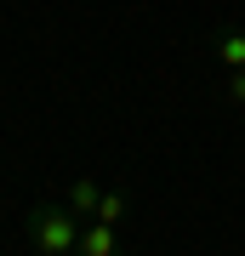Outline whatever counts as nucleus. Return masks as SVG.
I'll return each mask as SVG.
<instances>
[{"label":"nucleus","mask_w":245,"mask_h":256,"mask_svg":"<svg viewBox=\"0 0 245 256\" xmlns=\"http://www.w3.org/2000/svg\"><path fill=\"white\" fill-rule=\"evenodd\" d=\"M69 256H80V250H69Z\"/></svg>","instance_id":"7"},{"label":"nucleus","mask_w":245,"mask_h":256,"mask_svg":"<svg viewBox=\"0 0 245 256\" xmlns=\"http://www.w3.org/2000/svg\"><path fill=\"white\" fill-rule=\"evenodd\" d=\"M80 256H120V239L109 222H91V228H80V245H74Z\"/></svg>","instance_id":"2"},{"label":"nucleus","mask_w":245,"mask_h":256,"mask_svg":"<svg viewBox=\"0 0 245 256\" xmlns=\"http://www.w3.org/2000/svg\"><path fill=\"white\" fill-rule=\"evenodd\" d=\"M91 222H109V228H114V222H126V194H103Z\"/></svg>","instance_id":"5"},{"label":"nucleus","mask_w":245,"mask_h":256,"mask_svg":"<svg viewBox=\"0 0 245 256\" xmlns=\"http://www.w3.org/2000/svg\"><path fill=\"white\" fill-rule=\"evenodd\" d=\"M97 200H103V188L91 182V176H74L69 182V210L74 216H97Z\"/></svg>","instance_id":"3"},{"label":"nucleus","mask_w":245,"mask_h":256,"mask_svg":"<svg viewBox=\"0 0 245 256\" xmlns=\"http://www.w3.org/2000/svg\"><path fill=\"white\" fill-rule=\"evenodd\" d=\"M211 52H217V63H222L228 74L245 68V28H228V34H217V46H211Z\"/></svg>","instance_id":"4"},{"label":"nucleus","mask_w":245,"mask_h":256,"mask_svg":"<svg viewBox=\"0 0 245 256\" xmlns=\"http://www.w3.org/2000/svg\"><path fill=\"white\" fill-rule=\"evenodd\" d=\"M222 92H228V102H234V108H245V68L228 74V86H222Z\"/></svg>","instance_id":"6"},{"label":"nucleus","mask_w":245,"mask_h":256,"mask_svg":"<svg viewBox=\"0 0 245 256\" xmlns=\"http://www.w3.org/2000/svg\"><path fill=\"white\" fill-rule=\"evenodd\" d=\"M29 245H35V256H69L74 245H80V216H74L69 205H35L23 222Z\"/></svg>","instance_id":"1"}]
</instances>
